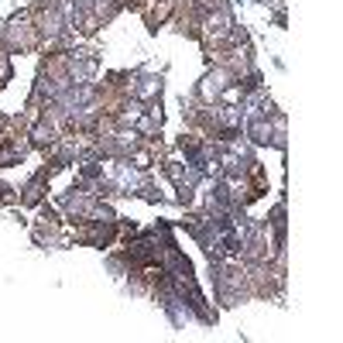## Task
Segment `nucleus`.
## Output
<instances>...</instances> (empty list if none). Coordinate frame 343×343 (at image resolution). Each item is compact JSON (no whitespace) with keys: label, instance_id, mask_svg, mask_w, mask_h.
I'll return each mask as SVG.
<instances>
[{"label":"nucleus","instance_id":"obj_1","mask_svg":"<svg viewBox=\"0 0 343 343\" xmlns=\"http://www.w3.org/2000/svg\"><path fill=\"white\" fill-rule=\"evenodd\" d=\"M155 90H158V86H155V79H144V86H141V96H151Z\"/></svg>","mask_w":343,"mask_h":343}]
</instances>
